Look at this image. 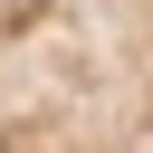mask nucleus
Returning <instances> with one entry per match:
<instances>
[{
  "label": "nucleus",
  "instance_id": "1",
  "mask_svg": "<svg viewBox=\"0 0 153 153\" xmlns=\"http://www.w3.org/2000/svg\"><path fill=\"white\" fill-rule=\"evenodd\" d=\"M0 153H153V0H0Z\"/></svg>",
  "mask_w": 153,
  "mask_h": 153
}]
</instances>
